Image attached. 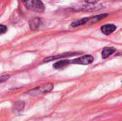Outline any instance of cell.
Returning <instances> with one entry per match:
<instances>
[{"mask_svg":"<svg viewBox=\"0 0 122 121\" xmlns=\"http://www.w3.org/2000/svg\"><path fill=\"white\" fill-rule=\"evenodd\" d=\"M86 2H88L89 4H96L97 1H99V0H85Z\"/></svg>","mask_w":122,"mask_h":121,"instance_id":"obj_14","label":"cell"},{"mask_svg":"<svg viewBox=\"0 0 122 121\" xmlns=\"http://www.w3.org/2000/svg\"><path fill=\"white\" fill-rule=\"evenodd\" d=\"M26 7L35 12H43L44 11V5L41 0H23Z\"/></svg>","mask_w":122,"mask_h":121,"instance_id":"obj_1","label":"cell"},{"mask_svg":"<svg viewBox=\"0 0 122 121\" xmlns=\"http://www.w3.org/2000/svg\"><path fill=\"white\" fill-rule=\"evenodd\" d=\"M69 64H70V61L69 60H62V61H59L56 63H55L53 66L54 68L56 69H59V68H62L65 66H67Z\"/></svg>","mask_w":122,"mask_h":121,"instance_id":"obj_9","label":"cell"},{"mask_svg":"<svg viewBox=\"0 0 122 121\" xmlns=\"http://www.w3.org/2000/svg\"><path fill=\"white\" fill-rule=\"evenodd\" d=\"M107 16H108L107 14H99V15L89 17L86 24H88V25H92V24H95V23H97V22H99V21H101L102 19L106 18Z\"/></svg>","mask_w":122,"mask_h":121,"instance_id":"obj_6","label":"cell"},{"mask_svg":"<svg viewBox=\"0 0 122 121\" xmlns=\"http://www.w3.org/2000/svg\"><path fill=\"white\" fill-rule=\"evenodd\" d=\"M115 51H116V49L114 47H107V48H104L103 49L102 52V58H107L111 55H112Z\"/></svg>","mask_w":122,"mask_h":121,"instance_id":"obj_7","label":"cell"},{"mask_svg":"<svg viewBox=\"0 0 122 121\" xmlns=\"http://www.w3.org/2000/svg\"><path fill=\"white\" fill-rule=\"evenodd\" d=\"M79 53H79V52H69V53L60 54V55H56L55 56H50V57H47V58H44V62H49V61H54V60L60 59V58H66V57H69V56H76Z\"/></svg>","mask_w":122,"mask_h":121,"instance_id":"obj_4","label":"cell"},{"mask_svg":"<svg viewBox=\"0 0 122 121\" xmlns=\"http://www.w3.org/2000/svg\"><path fill=\"white\" fill-rule=\"evenodd\" d=\"M24 103L23 101H17L15 103V104L14 105V110L15 112L16 113H19V112H21L24 108Z\"/></svg>","mask_w":122,"mask_h":121,"instance_id":"obj_11","label":"cell"},{"mask_svg":"<svg viewBox=\"0 0 122 121\" xmlns=\"http://www.w3.org/2000/svg\"><path fill=\"white\" fill-rule=\"evenodd\" d=\"M6 30H7V28L6 26L0 24V35L4 34L6 31Z\"/></svg>","mask_w":122,"mask_h":121,"instance_id":"obj_12","label":"cell"},{"mask_svg":"<svg viewBox=\"0 0 122 121\" xmlns=\"http://www.w3.org/2000/svg\"><path fill=\"white\" fill-rule=\"evenodd\" d=\"M41 24V19L39 18H34L29 21V26L31 30H36L39 28Z\"/></svg>","mask_w":122,"mask_h":121,"instance_id":"obj_8","label":"cell"},{"mask_svg":"<svg viewBox=\"0 0 122 121\" xmlns=\"http://www.w3.org/2000/svg\"><path fill=\"white\" fill-rule=\"evenodd\" d=\"M88 19H89V17H86V18H83L81 19H79V20L74 21H73L71 23V26H72V27H77V26H81V25L86 24Z\"/></svg>","mask_w":122,"mask_h":121,"instance_id":"obj_10","label":"cell"},{"mask_svg":"<svg viewBox=\"0 0 122 121\" xmlns=\"http://www.w3.org/2000/svg\"><path fill=\"white\" fill-rule=\"evenodd\" d=\"M117 29V26L114 24H106L102 26L101 31L104 34L109 35L112 34Z\"/></svg>","mask_w":122,"mask_h":121,"instance_id":"obj_5","label":"cell"},{"mask_svg":"<svg viewBox=\"0 0 122 121\" xmlns=\"http://www.w3.org/2000/svg\"><path fill=\"white\" fill-rule=\"evenodd\" d=\"M54 88V85L52 83H44L39 87L33 88L28 91L26 93L31 96H39V95H44L49 92H50Z\"/></svg>","mask_w":122,"mask_h":121,"instance_id":"obj_2","label":"cell"},{"mask_svg":"<svg viewBox=\"0 0 122 121\" xmlns=\"http://www.w3.org/2000/svg\"><path fill=\"white\" fill-rule=\"evenodd\" d=\"M94 58L92 55H85L81 57L70 61V64L74 63V64H81V65H88L92 63L94 61Z\"/></svg>","mask_w":122,"mask_h":121,"instance_id":"obj_3","label":"cell"},{"mask_svg":"<svg viewBox=\"0 0 122 121\" xmlns=\"http://www.w3.org/2000/svg\"><path fill=\"white\" fill-rule=\"evenodd\" d=\"M9 76H7V75L0 76V83H3V82L6 81V80H8V79H9Z\"/></svg>","mask_w":122,"mask_h":121,"instance_id":"obj_13","label":"cell"}]
</instances>
